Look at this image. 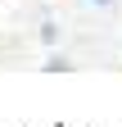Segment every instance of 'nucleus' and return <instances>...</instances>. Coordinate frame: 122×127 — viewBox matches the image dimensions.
Returning <instances> with one entry per match:
<instances>
[{
	"mask_svg": "<svg viewBox=\"0 0 122 127\" xmlns=\"http://www.w3.org/2000/svg\"><path fill=\"white\" fill-rule=\"evenodd\" d=\"M45 73H68V59H59V55H50V59H45Z\"/></svg>",
	"mask_w": 122,
	"mask_h": 127,
	"instance_id": "1",
	"label": "nucleus"
},
{
	"mask_svg": "<svg viewBox=\"0 0 122 127\" xmlns=\"http://www.w3.org/2000/svg\"><path fill=\"white\" fill-rule=\"evenodd\" d=\"M90 5H109V0H90Z\"/></svg>",
	"mask_w": 122,
	"mask_h": 127,
	"instance_id": "2",
	"label": "nucleus"
}]
</instances>
